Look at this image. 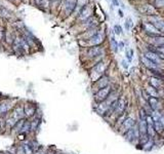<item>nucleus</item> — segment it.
<instances>
[{
    "mask_svg": "<svg viewBox=\"0 0 164 154\" xmlns=\"http://www.w3.org/2000/svg\"><path fill=\"white\" fill-rule=\"evenodd\" d=\"M112 91L113 89L111 88L110 85H108V86L105 87V88H101V89H99V91H95V95H93L95 104L97 105V104H101V103L105 102V101L109 98V95H110V93H112Z\"/></svg>",
    "mask_w": 164,
    "mask_h": 154,
    "instance_id": "1",
    "label": "nucleus"
},
{
    "mask_svg": "<svg viewBox=\"0 0 164 154\" xmlns=\"http://www.w3.org/2000/svg\"><path fill=\"white\" fill-rule=\"evenodd\" d=\"M136 124V120L134 119L133 117L127 116V118L124 120V122H123L122 125L120 126V128H119L118 130H119V132H120L121 134H125L126 132H128L129 130L133 128Z\"/></svg>",
    "mask_w": 164,
    "mask_h": 154,
    "instance_id": "2",
    "label": "nucleus"
},
{
    "mask_svg": "<svg viewBox=\"0 0 164 154\" xmlns=\"http://www.w3.org/2000/svg\"><path fill=\"white\" fill-rule=\"evenodd\" d=\"M144 56H146V58H148V59L150 60V61H152L153 63H155L156 65L158 66V67L161 68L162 66H163L164 64V60H162L161 58H160V56L157 54L156 52H152V50H147V52L144 54Z\"/></svg>",
    "mask_w": 164,
    "mask_h": 154,
    "instance_id": "3",
    "label": "nucleus"
},
{
    "mask_svg": "<svg viewBox=\"0 0 164 154\" xmlns=\"http://www.w3.org/2000/svg\"><path fill=\"white\" fill-rule=\"evenodd\" d=\"M109 82H110V79H109L108 76H107V75H103V76H101L99 79L95 80L93 86L95 87V89H97V91H99V89L105 88V87L108 86Z\"/></svg>",
    "mask_w": 164,
    "mask_h": 154,
    "instance_id": "4",
    "label": "nucleus"
},
{
    "mask_svg": "<svg viewBox=\"0 0 164 154\" xmlns=\"http://www.w3.org/2000/svg\"><path fill=\"white\" fill-rule=\"evenodd\" d=\"M103 52V46L101 45H93L87 49V56L90 59H95L97 58L99 56H101V54Z\"/></svg>",
    "mask_w": 164,
    "mask_h": 154,
    "instance_id": "5",
    "label": "nucleus"
},
{
    "mask_svg": "<svg viewBox=\"0 0 164 154\" xmlns=\"http://www.w3.org/2000/svg\"><path fill=\"white\" fill-rule=\"evenodd\" d=\"M125 109H126V102L125 100L123 98H119L118 100V104H117V107H116V110H115L114 114H113V116H115V117H118V116H120L121 114H123V113L125 112Z\"/></svg>",
    "mask_w": 164,
    "mask_h": 154,
    "instance_id": "6",
    "label": "nucleus"
},
{
    "mask_svg": "<svg viewBox=\"0 0 164 154\" xmlns=\"http://www.w3.org/2000/svg\"><path fill=\"white\" fill-rule=\"evenodd\" d=\"M36 112V105H34L32 102H27L24 105V113H25V117L29 118L32 117L33 115Z\"/></svg>",
    "mask_w": 164,
    "mask_h": 154,
    "instance_id": "7",
    "label": "nucleus"
},
{
    "mask_svg": "<svg viewBox=\"0 0 164 154\" xmlns=\"http://www.w3.org/2000/svg\"><path fill=\"white\" fill-rule=\"evenodd\" d=\"M138 130H140V137L142 136H147L148 134V124L146 119H138Z\"/></svg>",
    "mask_w": 164,
    "mask_h": 154,
    "instance_id": "8",
    "label": "nucleus"
},
{
    "mask_svg": "<svg viewBox=\"0 0 164 154\" xmlns=\"http://www.w3.org/2000/svg\"><path fill=\"white\" fill-rule=\"evenodd\" d=\"M88 41L90 42V44H92V46L93 45H101V42L104 41V35H103V33L99 31V32H97L91 39H89Z\"/></svg>",
    "mask_w": 164,
    "mask_h": 154,
    "instance_id": "9",
    "label": "nucleus"
},
{
    "mask_svg": "<svg viewBox=\"0 0 164 154\" xmlns=\"http://www.w3.org/2000/svg\"><path fill=\"white\" fill-rule=\"evenodd\" d=\"M149 83L151 86L155 87L156 89H160L162 86V79L156 76H151L149 78Z\"/></svg>",
    "mask_w": 164,
    "mask_h": 154,
    "instance_id": "10",
    "label": "nucleus"
},
{
    "mask_svg": "<svg viewBox=\"0 0 164 154\" xmlns=\"http://www.w3.org/2000/svg\"><path fill=\"white\" fill-rule=\"evenodd\" d=\"M148 106L152 111H159V99L157 98H149L147 101Z\"/></svg>",
    "mask_w": 164,
    "mask_h": 154,
    "instance_id": "11",
    "label": "nucleus"
},
{
    "mask_svg": "<svg viewBox=\"0 0 164 154\" xmlns=\"http://www.w3.org/2000/svg\"><path fill=\"white\" fill-rule=\"evenodd\" d=\"M123 138L127 142H129V143H133V142L136 143V134H134V128H131L128 132H126L125 134H123Z\"/></svg>",
    "mask_w": 164,
    "mask_h": 154,
    "instance_id": "12",
    "label": "nucleus"
},
{
    "mask_svg": "<svg viewBox=\"0 0 164 154\" xmlns=\"http://www.w3.org/2000/svg\"><path fill=\"white\" fill-rule=\"evenodd\" d=\"M152 39V45L154 46H164V36L159 35V36L150 37Z\"/></svg>",
    "mask_w": 164,
    "mask_h": 154,
    "instance_id": "13",
    "label": "nucleus"
},
{
    "mask_svg": "<svg viewBox=\"0 0 164 154\" xmlns=\"http://www.w3.org/2000/svg\"><path fill=\"white\" fill-rule=\"evenodd\" d=\"M146 93L149 95V98H157L159 99V93H158V89H156L155 87L151 86L149 84V86L146 88Z\"/></svg>",
    "mask_w": 164,
    "mask_h": 154,
    "instance_id": "14",
    "label": "nucleus"
},
{
    "mask_svg": "<svg viewBox=\"0 0 164 154\" xmlns=\"http://www.w3.org/2000/svg\"><path fill=\"white\" fill-rule=\"evenodd\" d=\"M10 109V104L8 102H2L0 103V115H4Z\"/></svg>",
    "mask_w": 164,
    "mask_h": 154,
    "instance_id": "15",
    "label": "nucleus"
},
{
    "mask_svg": "<svg viewBox=\"0 0 164 154\" xmlns=\"http://www.w3.org/2000/svg\"><path fill=\"white\" fill-rule=\"evenodd\" d=\"M154 130L157 134H162L164 132V126L161 123V121H154Z\"/></svg>",
    "mask_w": 164,
    "mask_h": 154,
    "instance_id": "16",
    "label": "nucleus"
},
{
    "mask_svg": "<svg viewBox=\"0 0 164 154\" xmlns=\"http://www.w3.org/2000/svg\"><path fill=\"white\" fill-rule=\"evenodd\" d=\"M154 146H155V141H154V139L150 138L149 141L144 144L142 148V150H145V151H150V150H152V148H153Z\"/></svg>",
    "mask_w": 164,
    "mask_h": 154,
    "instance_id": "17",
    "label": "nucleus"
},
{
    "mask_svg": "<svg viewBox=\"0 0 164 154\" xmlns=\"http://www.w3.org/2000/svg\"><path fill=\"white\" fill-rule=\"evenodd\" d=\"M25 122H26V119H24V118H23V119H19V121H17V123H15V125L13 128V130H15L17 132H22V130H23V126H24Z\"/></svg>",
    "mask_w": 164,
    "mask_h": 154,
    "instance_id": "18",
    "label": "nucleus"
},
{
    "mask_svg": "<svg viewBox=\"0 0 164 154\" xmlns=\"http://www.w3.org/2000/svg\"><path fill=\"white\" fill-rule=\"evenodd\" d=\"M39 125H40V119H39V118H36V119H34L32 122H31V130L34 132V130H38Z\"/></svg>",
    "mask_w": 164,
    "mask_h": 154,
    "instance_id": "19",
    "label": "nucleus"
},
{
    "mask_svg": "<svg viewBox=\"0 0 164 154\" xmlns=\"http://www.w3.org/2000/svg\"><path fill=\"white\" fill-rule=\"evenodd\" d=\"M110 44H111V47H112V49H113V52H117L119 50V45H118V42L115 40V38L114 37H112L111 38V41H110Z\"/></svg>",
    "mask_w": 164,
    "mask_h": 154,
    "instance_id": "20",
    "label": "nucleus"
},
{
    "mask_svg": "<svg viewBox=\"0 0 164 154\" xmlns=\"http://www.w3.org/2000/svg\"><path fill=\"white\" fill-rule=\"evenodd\" d=\"M152 118H153L154 121H159L161 119L162 115L160 113V111H152V114H151Z\"/></svg>",
    "mask_w": 164,
    "mask_h": 154,
    "instance_id": "21",
    "label": "nucleus"
},
{
    "mask_svg": "<svg viewBox=\"0 0 164 154\" xmlns=\"http://www.w3.org/2000/svg\"><path fill=\"white\" fill-rule=\"evenodd\" d=\"M158 54L160 56L162 60H164V46H155V50Z\"/></svg>",
    "mask_w": 164,
    "mask_h": 154,
    "instance_id": "22",
    "label": "nucleus"
},
{
    "mask_svg": "<svg viewBox=\"0 0 164 154\" xmlns=\"http://www.w3.org/2000/svg\"><path fill=\"white\" fill-rule=\"evenodd\" d=\"M30 130H31V122L28 121V120H26V122H25L24 126H23L22 132H25V134H27V132H29Z\"/></svg>",
    "mask_w": 164,
    "mask_h": 154,
    "instance_id": "23",
    "label": "nucleus"
},
{
    "mask_svg": "<svg viewBox=\"0 0 164 154\" xmlns=\"http://www.w3.org/2000/svg\"><path fill=\"white\" fill-rule=\"evenodd\" d=\"M132 56H133V49H129L126 52V58H127L129 62L132 60Z\"/></svg>",
    "mask_w": 164,
    "mask_h": 154,
    "instance_id": "24",
    "label": "nucleus"
},
{
    "mask_svg": "<svg viewBox=\"0 0 164 154\" xmlns=\"http://www.w3.org/2000/svg\"><path fill=\"white\" fill-rule=\"evenodd\" d=\"M163 6H164V0H156L155 7L160 8V7H163Z\"/></svg>",
    "mask_w": 164,
    "mask_h": 154,
    "instance_id": "25",
    "label": "nucleus"
},
{
    "mask_svg": "<svg viewBox=\"0 0 164 154\" xmlns=\"http://www.w3.org/2000/svg\"><path fill=\"white\" fill-rule=\"evenodd\" d=\"M121 31H122L121 27L119 26V25H115V26H114V32H115V34H117V35L121 34Z\"/></svg>",
    "mask_w": 164,
    "mask_h": 154,
    "instance_id": "26",
    "label": "nucleus"
},
{
    "mask_svg": "<svg viewBox=\"0 0 164 154\" xmlns=\"http://www.w3.org/2000/svg\"><path fill=\"white\" fill-rule=\"evenodd\" d=\"M121 64H122V67L124 68V69H126V70L128 69V63L125 61V60H123V61L121 62Z\"/></svg>",
    "mask_w": 164,
    "mask_h": 154,
    "instance_id": "27",
    "label": "nucleus"
},
{
    "mask_svg": "<svg viewBox=\"0 0 164 154\" xmlns=\"http://www.w3.org/2000/svg\"><path fill=\"white\" fill-rule=\"evenodd\" d=\"M118 45H119V48H120L121 50H122L123 48H124V43H123V42H119Z\"/></svg>",
    "mask_w": 164,
    "mask_h": 154,
    "instance_id": "28",
    "label": "nucleus"
},
{
    "mask_svg": "<svg viewBox=\"0 0 164 154\" xmlns=\"http://www.w3.org/2000/svg\"><path fill=\"white\" fill-rule=\"evenodd\" d=\"M160 121H161V123L163 124V126H164V116L162 115V117H161V119H160Z\"/></svg>",
    "mask_w": 164,
    "mask_h": 154,
    "instance_id": "29",
    "label": "nucleus"
},
{
    "mask_svg": "<svg viewBox=\"0 0 164 154\" xmlns=\"http://www.w3.org/2000/svg\"><path fill=\"white\" fill-rule=\"evenodd\" d=\"M0 98H1V93H0Z\"/></svg>",
    "mask_w": 164,
    "mask_h": 154,
    "instance_id": "30",
    "label": "nucleus"
},
{
    "mask_svg": "<svg viewBox=\"0 0 164 154\" xmlns=\"http://www.w3.org/2000/svg\"><path fill=\"white\" fill-rule=\"evenodd\" d=\"M56 154H60V153H56Z\"/></svg>",
    "mask_w": 164,
    "mask_h": 154,
    "instance_id": "31",
    "label": "nucleus"
}]
</instances>
